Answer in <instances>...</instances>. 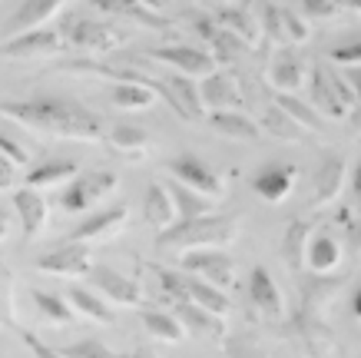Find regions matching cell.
Instances as JSON below:
<instances>
[{
  "label": "cell",
  "instance_id": "1",
  "mask_svg": "<svg viewBox=\"0 0 361 358\" xmlns=\"http://www.w3.org/2000/svg\"><path fill=\"white\" fill-rule=\"evenodd\" d=\"M0 119L20 123L27 130L50 133L60 140L80 143H103L106 140V123L99 113L77 100L63 97H30V100H0Z\"/></svg>",
  "mask_w": 361,
  "mask_h": 358
},
{
  "label": "cell",
  "instance_id": "2",
  "mask_svg": "<svg viewBox=\"0 0 361 358\" xmlns=\"http://www.w3.org/2000/svg\"><path fill=\"white\" fill-rule=\"evenodd\" d=\"M239 232V219L226 213H212L202 219H179L156 236L159 249L192 252V249H226Z\"/></svg>",
  "mask_w": 361,
  "mask_h": 358
},
{
  "label": "cell",
  "instance_id": "3",
  "mask_svg": "<svg viewBox=\"0 0 361 358\" xmlns=\"http://www.w3.org/2000/svg\"><path fill=\"white\" fill-rule=\"evenodd\" d=\"M308 87H312V107L322 119H345L355 107V93H351L348 80L329 70V66L315 64Z\"/></svg>",
  "mask_w": 361,
  "mask_h": 358
},
{
  "label": "cell",
  "instance_id": "4",
  "mask_svg": "<svg viewBox=\"0 0 361 358\" xmlns=\"http://www.w3.org/2000/svg\"><path fill=\"white\" fill-rule=\"evenodd\" d=\"M116 173L113 169H90V173H77V179H70V186L60 196V209L63 213H87V209L99 206L106 196L116 193Z\"/></svg>",
  "mask_w": 361,
  "mask_h": 358
},
{
  "label": "cell",
  "instance_id": "5",
  "mask_svg": "<svg viewBox=\"0 0 361 358\" xmlns=\"http://www.w3.org/2000/svg\"><path fill=\"white\" fill-rule=\"evenodd\" d=\"M60 33H63L66 47L83 50V54H90V56L110 54V50L126 44V37H130V33L123 30V27H116L113 20H73V23H66V30H60Z\"/></svg>",
  "mask_w": 361,
  "mask_h": 358
},
{
  "label": "cell",
  "instance_id": "6",
  "mask_svg": "<svg viewBox=\"0 0 361 358\" xmlns=\"http://www.w3.org/2000/svg\"><path fill=\"white\" fill-rule=\"evenodd\" d=\"M183 269L196 275L202 282L216 285L222 292H232V285L239 279V265L226 249H192L183 256Z\"/></svg>",
  "mask_w": 361,
  "mask_h": 358
},
{
  "label": "cell",
  "instance_id": "7",
  "mask_svg": "<svg viewBox=\"0 0 361 358\" xmlns=\"http://www.w3.org/2000/svg\"><path fill=\"white\" fill-rule=\"evenodd\" d=\"M146 56H149V60H156V64L169 66L173 73L192 76V80H206L209 73H216V70H219L216 56L209 54V50H199V47H186V44L156 47V50H149Z\"/></svg>",
  "mask_w": 361,
  "mask_h": 358
},
{
  "label": "cell",
  "instance_id": "8",
  "mask_svg": "<svg viewBox=\"0 0 361 358\" xmlns=\"http://www.w3.org/2000/svg\"><path fill=\"white\" fill-rule=\"evenodd\" d=\"M169 173H173L176 183L189 186V189H196V193L209 196V199H226V179H219V173L212 169L209 163H202L199 156H176L169 160Z\"/></svg>",
  "mask_w": 361,
  "mask_h": 358
},
{
  "label": "cell",
  "instance_id": "9",
  "mask_svg": "<svg viewBox=\"0 0 361 358\" xmlns=\"http://www.w3.org/2000/svg\"><path fill=\"white\" fill-rule=\"evenodd\" d=\"M199 97H202L206 117L209 113H226V109H242V103H245L239 76L232 70H216L206 80H199Z\"/></svg>",
  "mask_w": 361,
  "mask_h": 358
},
{
  "label": "cell",
  "instance_id": "10",
  "mask_svg": "<svg viewBox=\"0 0 361 358\" xmlns=\"http://www.w3.org/2000/svg\"><path fill=\"white\" fill-rule=\"evenodd\" d=\"M63 50V33L54 27H37V30L17 33L0 44L4 60H30V56H54Z\"/></svg>",
  "mask_w": 361,
  "mask_h": 358
},
{
  "label": "cell",
  "instance_id": "11",
  "mask_svg": "<svg viewBox=\"0 0 361 358\" xmlns=\"http://www.w3.org/2000/svg\"><path fill=\"white\" fill-rule=\"evenodd\" d=\"M262 33L269 40H275L279 47H302L312 37L308 23L295 11L279 7V4H265L262 7Z\"/></svg>",
  "mask_w": 361,
  "mask_h": 358
},
{
  "label": "cell",
  "instance_id": "12",
  "mask_svg": "<svg viewBox=\"0 0 361 358\" xmlns=\"http://www.w3.org/2000/svg\"><path fill=\"white\" fill-rule=\"evenodd\" d=\"M37 269L47 275H60V279H80V275H90L93 256H90V246H83V242H63L60 249L40 256Z\"/></svg>",
  "mask_w": 361,
  "mask_h": 358
},
{
  "label": "cell",
  "instance_id": "13",
  "mask_svg": "<svg viewBox=\"0 0 361 358\" xmlns=\"http://www.w3.org/2000/svg\"><path fill=\"white\" fill-rule=\"evenodd\" d=\"M126 222H130V209L126 206H106L103 213H93V216L83 219V222L70 232L66 242H83V246H90V242H106V239L120 236Z\"/></svg>",
  "mask_w": 361,
  "mask_h": 358
},
{
  "label": "cell",
  "instance_id": "14",
  "mask_svg": "<svg viewBox=\"0 0 361 358\" xmlns=\"http://www.w3.org/2000/svg\"><path fill=\"white\" fill-rule=\"evenodd\" d=\"M295 179H298V166L295 163H282V160H275V163H265L262 169H255V173H252V189L262 196L265 203H282V199L292 196Z\"/></svg>",
  "mask_w": 361,
  "mask_h": 358
},
{
  "label": "cell",
  "instance_id": "15",
  "mask_svg": "<svg viewBox=\"0 0 361 358\" xmlns=\"http://www.w3.org/2000/svg\"><path fill=\"white\" fill-rule=\"evenodd\" d=\"M305 73L308 66L295 54V47H279L269 60V83L275 93H298L305 87Z\"/></svg>",
  "mask_w": 361,
  "mask_h": 358
},
{
  "label": "cell",
  "instance_id": "16",
  "mask_svg": "<svg viewBox=\"0 0 361 358\" xmlns=\"http://www.w3.org/2000/svg\"><path fill=\"white\" fill-rule=\"evenodd\" d=\"M90 279H93V285L99 289V295L113 299L116 305H133V309L142 305L140 282L130 279V275H123V272L110 269V265H93V269H90Z\"/></svg>",
  "mask_w": 361,
  "mask_h": 358
},
{
  "label": "cell",
  "instance_id": "17",
  "mask_svg": "<svg viewBox=\"0 0 361 358\" xmlns=\"http://www.w3.org/2000/svg\"><path fill=\"white\" fill-rule=\"evenodd\" d=\"M345 179H348V163H345L341 156H335V153H329V156L322 160V166L315 169L312 206H315V209L331 206V203H335V199L341 196V186H345Z\"/></svg>",
  "mask_w": 361,
  "mask_h": 358
},
{
  "label": "cell",
  "instance_id": "18",
  "mask_svg": "<svg viewBox=\"0 0 361 358\" xmlns=\"http://www.w3.org/2000/svg\"><path fill=\"white\" fill-rule=\"evenodd\" d=\"M249 299L255 305V312H262L265 318L279 322L285 315V302H282V289L275 285V275L265 265H255L249 272Z\"/></svg>",
  "mask_w": 361,
  "mask_h": 358
},
{
  "label": "cell",
  "instance_id": "19",
  "mask_svg": "<svg viewBox=\"0 0 361 358\" xmlns=\"http://www.w3.org/2000/svg\"><path fill=\"white\" fill-rule=\"evenodd\" d=\"M13 209L20 216V226L27 239H37L44 232L47 222H50V206H47V199H44V189H33V186L17 189L13 193Z\"/></svg>",
  "mask_w": 361,
  "mask_h": 358
},
{
  "label": "cell",
  "instance_id": "20",
  "mask_svg": "<svg viewBox=\"0 0 361 358\" xmlns=\"http://www.w3.org/2000/svg\"><path fill=\"white\" fill-rule=\"evenodd\" d=\"M66 7V0H23L20 7L11 13V20H7V30L11 37L17 33H27V30H37V27H47V23L54 20L56 13Z\"/></svg>",
  "mask_w": 361,
  "mask_h": 358
},
{
  "label": "cell",
  "instance_id": "21",
  "mask_svg": "<svg viewBox=\"0 0 361 358\" xmlns=\"http://www.w3.org/2000/svg\"><path fill=\"white\" fill-rule=\"evenodd\" d=\"M106 146H110L116 156H123V160H133V163H140V160H146V153H149V146H153V140H149V133L142 130V126H130V123H116V126H110L106 130Z\"/></svg>",
  "mask_w": 361,
  "mask_h": 358
},
{
  "label": "cell",
  "instance_id": "22",
  "mask_svg": "<svg viewBox=\"0 0 361 358\" xmlns=\"http://www.w3.org/2000/svg\"><path fill=\"white\" fill-rule=\"evenodd\" d=\"M140 318H142V328H146L156 342L179 345V342H186L189 338L186 326L179 322V315L176 312H166V309H156V305H140Z\"/></svg>",
  "mask_w": 361,
  "mask_h": 358
},
{
  "label": "cell",
  "instance_id": "23",
  "mask_svg": "<svg viewBox=\"0 0 361 358\" xmlns=\"http://www.w3.org/2000/svg\"><path fill=\"white\" fill-rule=\"evenodd\" d=\"M142 216H146V222H149L156 232L169 229L176 219H179L176 203H173V193H169V183H149L146 186V196H142Z\"/></svg>",
  "mask_w": 361,
  "mask_h": 358
},
{
  "label": "cell",
  "instance_id": "24",
  "mask_svg": "<svg viewBox=\"0 0 361 358\" xmlns=\"http://www.w3.org/2000/svg\"><path fill=\"white\" fill-rule=\"evenodd\" d=\"M176 315H179V322L186 326L189 338H216V342H219V338L229 335V326H226L222 315H212L192 302H179Z\"/></svg>",
  "mask_w": 361,
  "mask_h": 358
},
{
  "label": "cell",
  "instance_id": "25",
  "mask_svg": "<svg viewBox=\"0 0 361 358\" xmlns=\"http://www.w3.org/2000/svg\"><path fill=\"white\" fill-rule=\"evenodd\" d=\"M345 259V246L331 232H312V242H308V256H305V265L315 275H331V272L341 265Z\"/></svg>",
  "mask_w": 361,
  "mask_h": 358
},
{
  "label": "cell",
  "instance_id": "26",
  "mask_svg": "<svg viewBox=\"0 0 361 358\" xmlns=\"http://www.w3.org/2000/svg\"><path fill=\"white\" fill-rule=\"evenodd\" d=\"M209 126L229 140H239V143H255L262 136V126L255 123L252 117H245L242 109H226V113H209Z\"/></svg>",
  "mask_w": 361,
  "mask_h": 358
},
{
  "label": "cell",
  "instance_id": "27",
  "mask_svg": "<svg viewBox=\"0 0 361 358\" xmlns=\"http://www.w3.org/2000/svg\"><path fill=\"white\" fill-rule=\"evenodd\" d=\"M66 302L73 305L77 315H87L90 322H103V326H113V322H116V312L110 309V302L99 292L87 289V285H70V289H66Z\"/></svg>",
  "mask_w": 361,
  "mask_h": 358
},
{
  "label": "cell",
  "instance_id": "28",
  "mask_svg": "<svg viewBox=\"0 0 361 358\" xmlns=\"http://www.w3.org/2000/svg\"><path fill=\"white\" fill-rule=\"evenodd\" d=\"M312 222L308 219H295L288 222L282 236V256H285V265L292 272H302L305 269V256H308V242H312Z\"/></svg>",
  "mask_w": 361,
  "mask_h": 358
},
{
  "label": "cell",
  "instance_id": "29",
  "mask_svg": "<svg viewBox=\"0 0 361 358\" xmlns=\"http://www.w3.org/2000/svg\"><path fill=\"white\" fill-rule=\"evenodd\" d=\"M216 23H219L222 30H229L232 37H239L245 47H255L259 40H262V23L255 20L245 7H226V11L216 13Z\"/></svg>",
  "mask_w": 361,
  "mask_h": 358
},
{
  "label": "cell",
  "instance_id": "30",
  "mask_svg": "<svg viewBox=\"0 0 361 358\" xmlns=\"http://www.w3.org/2000/svg\"><path fill=\"white\" fill-rule=\"evenodd\" d=\"M77 163L73 160H44L33 169H27L23 176V186H33V189H47V186H60L63 179H77Z\"/></svg>",
  "mask_w": 361,
  "mask_h": 358
},
{
  "label": "cell",
  "instance_id": "31",
  "mask_svg": "<svg viewBox=\"0 0 361 358\" xmlns=\"http://www.w3.org/2000/svg\"><path fill=\"white\" fill-rule=\"evenodd\" d=\"M169 193H173V203H176V213L179 219H202V216H212L216 213V199L196 193L183 183H169ZM176 219V222H179Z\"/></svg>",
  "mask_w": 361,
  "mask_h": 358
},
{
  "label": "cell",
  "instance_id": "32",
  "mask_svg": "<svg viewBox=\"0 0 361 358\" xmlns=\"http://www.w3.org/2000/svg\"><path fill=\"white\" fill-rule=\"evenodd\" d=\"M265 133H272L275 140H285V143H305L308 140V130L305 126H298L295 119L288 117L282 107H265L262 113V123H259Z\"/></svg>",
  "mask_w": 361,
  "mask_h": 358
},
{
  "label": "cell",
  "instance_id": "33",
  "mask_svg": "<svg viewBox=\"0 0 361 358\" xmlns=\"http://www.w3.org/2000/svg\"><path fill=\"white\" fill-rule=\"evenodd\" d=\"M189 302L199 305V309H206V312H212V315H222V318L232 312L229 292H222V289H216V285L202 282V279H196V275H189Z\"/></svg>",
  "mask_w": 361,
  "mask_h": 358
},
{
  "label": "cell",
  "instance_id": "34",
  "mask_svg": "<svg viewBox=\"0 0 361 358\" xmlns=\"http://www.w3.org/2000/svg\"><path fill=\"white\" fill-rule=\"evenodd\" d=\"M30 295H33L37 312L44 315L47 322H54V326H73V322H77V312H73V305L66 302L63 295L44 292V289H33Z\"/></svg>",
  "mask_w": 361,
  "mask_h": 358
},
{
  "label": "cell",
  "instance_id": "35",
  "mask_svg": "<svg viewBox=\"0 0 361 358\" xmlns=\"http://www.w3.org/2000/svg\"><path fill=\"white\" fill-rule=\"evenodd\" d=\"M275 107H282L288 117L295 119L298 126H305L308 133L312 130H322V117L315 113V107L312 103H305V100H298L295 93H275Z\"/></svg>",
  "mask_w": 361,
  "mask_h": 358
},
{
  "label": "cell",
  "instance_id": "36",
  "mask_svg": "<svg viewBox=\"0 0 361 358\" xmlns=\"http://www.w3.org/2000/svg\"><path fill=\"white\" fill-rule=\"evenodd\" d=\"M0 328L20 332L17 318H13V275L4 265H0Z\"/></svg>",
  "mask_w": 361,
  "mask_h": 358
},
{
  "label": "cell",
  "instance_id": "37",
  "mask_svg": "<svg viewBox=\"0 0 361 358\" xmlns=\"http://www.w3.org/2000/svg\"><path fill=\"white\" fill-rule=\"evenodd\" d=\"M338 222H341V246L348 256H361V213L351 209H338Z\"/></svg>",
  "mask_w": 361,
  "mask_h": 358
},
{
  "label": "cell",
  "instance_id": "38",
  "mask_svg": "<svg viewBox=\"0 0 361 358\" xmlns=\"http://www.w3.org/2000/svg\"><path fill=\"white\" fill-rule=\"evenodd\" d=\"M66 358H120L110 345H103L99 338H80V342H70V345H56Z\"/></svg>",
  "mask_w": 361,
  "mask_h": 358
},
{
  "label": "cell",
  "instance_id": "39",
  "mask_svg": "<svg viewBox=\"0 0 361 358\" xmlns=\"http://www.w3.org/2000/svg\"><path fill=\"white\" fill-rule=\"evenodd\" d=\"M159 282H163V292L173 295L176 302H189V272L179 269H156Z\"/></svg>",
  "mask_w": 361,
  "mask_h": 358
},
{
  "label": "cell",
  "instance_id": "40",
  "mask_svg": "<svg viewBox=\"0 0 361 358\" xmlns=\"http://www.w3.org/2000/svg\"><path fill=\"white\" fill-rule=\"evenodd\" d=\"M226 355L229 358H265V352L249 335H226Z\"/></svg>",
  "mask_w": 361,
  "mask_h": 358
},
{
  "label": "cell",
  "instance_id": "41",
  "mask_svg": "<svg viewBox=\"0 0 361 358\" xmlns=\"http://www.w3.org/2000/svg\"><path fill=\"white\" fill-rule=\"evenodd\" d=\"M298 4H302V13L308 20H331L341 13L335 0H298Z\"/></svg>",
  "mask_w": 361,
  "mask_h": 358
},
{
  "label": "cell",
  "instance_id": "42",
  "mask_svg": "<svg viewBox=\"0 0 361 358\" xmlns=\"http://www.w3.org/2000/svg\"><path fill=\"white\" fill-rule=\"evenodd\" d=\"M17 335H20V338H23V345H27V348L33 352V358H66L56 345H47L44 338H37L33 332H27V328H20Z\"/></svg>",
  "mask_w": 361,
  "mask_h": 358
},
{
  "label": "cell",
  "instance_id": "43",
  "mask_svg": "<svg viewBox=\"0 0 361 358\" xmlns=\"http://www.w3.org/2000/svg\"><path fill=\"white\" fill-rule=\"evenodd\" d=\"M331 64L361 66V40H355V44H345V47H335V50H331Z\"/></svg>",
  "mask_w": 361,
  "mask_h": 358
},
{
  "label": "cell",
  "instance_id": "44",
  "mask_svg": "<svg viewBox=\"0 0 361 358\" xmlns=\"http://www.w3.org/2000/svg\"><path fill=\"white\" fill-rule=\"evenodd\" d=\"M0 153H4V156H7L17 169H20V166H27V160H30V153L23 150L17 140H11V136H0Z\"/></svg>",
  "mask_w": 361,
  "mask_h": 358
},
{
  "label": "cell",
  "instance_id": "45",
  "mask_svg": "<svg viewBox=\"0 0 361 358\" xmlns=\"http://www.w3.org/2000/svg\"><path fill=\"white\" fill-rule=\"evenodd\" d=\"M13 183H17V166L0 153V189H11Z\"/></svg>",
  "mask_w": 361,
  "mask_h": 358
},
{
  "label": "cell",
  "instance_id": "46",
  "mask_svg": "<svg viewBox=\"0 0 361 358\" xmlns=\"http://www.w3.org/2000/svg\"><path fill=\"white\" fill-rule=\"evenodd\" d=\"M345 80H348L351 93H355V107L361 109V66H348V70H345Z\"/></svg>",
  "mask_w": 361,
  "mask_h": 358
},
{
  "label": "cell",
  "instance_id": "47",
  "mask_svg": "<svg viewBox=\"0 0 361 358\" xmlns=\"http://www.w3.org/2000/svg\"><path fill=\"white\" fill-rule=\"evenodd\" d=\"M335 4H338L341 13L348 11V13H358V17H361V0H335Z\"/></svg>",
  "mask_w": 361,
  "mask_h": 358
},
{
  "label": "cell",
  "instance_id": "48",
  "mask_svg": "<svg viewBox=\"0 0 361 358\" xmlns=\"http://www.w3.org/2000/svg\"><path fill=\"white\" fill-rule=\"evenodd\" d=\"M351 315L361 322V282L355 285V295H351Z\"/></svg>",
  "mask_w": 361,
  "mask_h": 358
},
{
  "label": "cell",
  "instance_id": "49",
  "mask_svg": "<svg viewBox=\"0 0 361 358\" xmlns=\"http://www.w3.org/2000/svg\"><path fill=\"white\" fill-rule=\"evenodd\" d=\"M351 189H355V196H358V203H361V163L355 166V173H351Z\"/></svg>",
  "mask_w": 361,
  "mask_h": 358
},
{
  "label": "cell",
  "instance_id": "50",
  "mask_svg": "<svg viewBox=\"0 0 361 358\" xmlns=\"http://www.w3.org/2000/svg\"><path fill=\"white\" fill-rule=\"evenodd\" d=\"M126 358H159V355H156V352H153V348H149V345H140V348H136V352H130V355H126Z\"/></svg>",
  "mask_w": 361,
  "mask_h": 358
},
{
  "label": "cell",
  "instance_id": "51",
  "mask_svg": "<svg viewBox=\"0 0 361 358\" xmlns=\"http://www.w3.org/2000/svg\"><path fill=\"white\" fill-rule=\"evenodd\" d=\"M199 4H206L209 11H216V13H219V11H226V7H229V0H199Z\"/></svg>",
  "mask_w": 361,
  "mask_h": 358
},
{
  "label": "cell",
  "instance_id": "52",
  "mask_svg": "<svg viewBox=\"0 0 361 358\" xmlns=\"http://www.w3.org/2000/svg\"><path fill=\"white\" fill-rule=\"evenodd\" d=\"M7 232H11V226H7V219H0V242L7 239Z\"/></svg>",
  "mask_w": 361,
  "mask_h": 358
},
{
  "label": "cell",
  "instance_id": "53",
  "mask_svg": "<svg viewBox=\"0 0 361 358\" xmlns=\"http://www.w3.org/2000/svg\"><path fill=\"white\" fill-rule=\"evenodd\" d=\"M351 123H355V133H358V136H361V109H358V113H355V117H351Z\"/></svg>",
  "mask_w": 361,
  "mask_h": 358
}]
</instances>
